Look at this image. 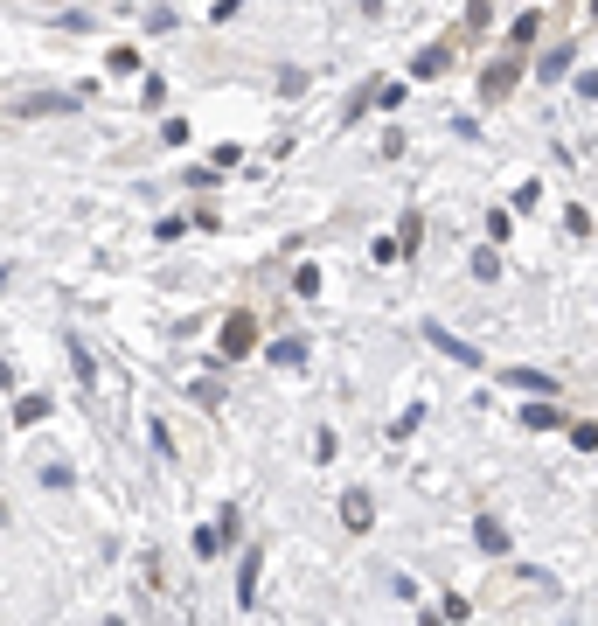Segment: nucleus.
<instances>
[{"label":"nucleus","mask_w":598,"mask_h":626,"mask_svg":"<svg viewBox=\"0 0 598 626\" xmlns=\"http://www.w3.org/2000/svg\"><path fill=\"white\" fill-rule=\"evenodd\" d=\"M251 341H258V327H251V313H230V320H223V355L237 362V355H251Z\"/></svg>","instance_id":"nucleus-1"},{"label":"nucleus","mask_w":598,"mask_h":626,"mask_svg":"<svg viewBox=\"0 0 598 626\" xmlns=\"http://www.w3.org/2000/svg\"><path fill=\"white\" fill-rule=\"evenodd\" d=\"M425 341H432L439 355H452V362H466V369H480V348H473V341H459V334H446V327H425Z\"/></svg>","instance_id":"nucleus-2"},{"label":"nucleus","mask_w":598,"mask_h":626,"mask_svg":"<svg viewBox=\"0 0 598 626\" xmlns=\"http://www.w3.org/2000/svg\"><path fill=\"white\" fill-rule=\"evenodd\" d=\"M7 112H14V119H42V112H70V98H56V91H35V98H14Z\"/></svg>","instance_id":"nucleus-3"},{"label":"nucleus","mask_w":598,"mask_h":626,"mask_svg":"<svg viewBox=\"0 0 598 626\" xmlns=\"http://www.w3.org/2000/svg\"><path fill=\"white\" fill-rule=\"evenodd\" d=\"M341 522H348V529H369V522H376V501H369L362 487H348V494H341Z\"/></svg>","instance_id":"nucleus-4"},{"label":"nucleus","mask_w":598,"mask_h":626,"mask_svg":"<svg viewBox=\"0 0 598 626\" xmlns=\"http://www.w3.org/2000/svg\"><path fill=\"white\" fill-rule=\"evenodd\" d=\"M508 383H515V390H529V397H543V404L557 397V383H550L543 369H508Z\"/></svg>","instance_id":"nucleus-5"},{"label":"nucleus","mask_w":598,"mask_h":626,"mask_svg":"<svg viewBox=\"0 0 598 626\" xmlns=\"http://www.w3.org/2000/svg\"><path fill=\"white\" fill-rule=\"evenodd\" d=\"M258 571H265V557L244 550V571H237V599H244V606H258Z\"/></svg>","instance_id":"nucleus-6"},{"label":"nucleus","mask_w":598,"mask_h":626,"mask_svg":"<svg viewBox=\"0 0 598 626\" xmlns=\"http://www.w3.org/2000/svg\"><path fill=\"white\" fill-rule=\"evenodd\" d=\"M508 84H515V56H501V63H487V77H480V91H487V98H501Z\"/></svg>","instance_id":"nucleus-7"},{"label":"nucleus","mask_w":598,"mask_h":626,"mask_svg":"<svg viewBox=\"0 0 598 626\" xmlns=\"http://www.w3.org/2000/svg\"><path fill=\"white\" fill-rule=\"evenodd\" d=\"M473 543H480V550H494V557H501V550H508V529H501V522H494V515H480V522H473Z\"/></svg>","instance_id":"nucleus-8"},{"label":"nucleus","mask_w":598,"mask_h":626,"mask_svg":"<svg viewBox=\"0 0 598 626\" xmlns=\"http://www.w3.org/2000/svg\"><path fill=\"white\" fill-rule=\"evenodd\" d=\"M49 418V397H14V425L28 432V425H42Z\"/></svg>","instance_id":"nucleus-9"},{"label":"nucleus","mask_w":598,"mask_h":626,"mask_svg":"<svg viewBox=\"0 0 598 626\" xmlns=\"http://www.w3.org/2000/svg\"><path fill=\"white\" fill-rule=\"evenodd\" d=\"M473 279H501V251H494V244L473 251Z\"/></svg>","instance_id":"nucleus-10"},{"label":"nucleus","mask_w":598,"mask_h":626,"mask_svg":"<svg viewBox=\"0 0 598 626\" xmlns=\"http://www.w3.org/2000/svg\"><path fill=\"white\" fill-rule=\"evenodd\" d=\"M265 355H272V362H279V369H293L299 355H306V341H293V334H286V341H272V348H265Z\"/></svg>","instance_id":"nucleus-11"},{"label":"nucleus","mask_w":598,"mask_h":626,"mask_svg":"<svg viewBox=\"0 0 598 626\" xmlns=\"http://www.w3.org/2000/svg\"><path fill=\"white\" fill-rule=\"evenodd\" d=\"M223 550V522H209V529H195V557H216Z\"/></svg>","instance_id":"nucleus-12"},{"label":"nucleus","mask_w":598,"mask_h":626,"mask_svg":"<svg viewBox=\"0 0 598 626\" xmlns=\"http://www.w3.org/2000/svg\"><path fill=\"white\" fill-rule=\"evenodd\" d=\"M508 35H515V42L529 49V42H536V7H529V14H515V28H508Z\"/></svg>","instance_id":"nucleus-13"},{"label":"nucleus","mask_w":598,"mask_h":626,"mask_svg":"<svg viewBox=\"0 0 598 626\" xmlns=\"http://www.w3.org/2000/svg\"><path fill=\"white\" fill-rule=\"evenodd\" d=\"M446 63H452L446 49H425V56H418V77H439V70H446Z\"/></svg>","instance_id":"nucleus-14"},{"label":"nucleus","mask_w":598,"mask_h":626,"mask_svg":"<svg viewBox=\"0 0 598 626\" xmlns=\"http://www.w3.org/2000/svg\"><path fill=\"white\" fill-rule=\"evenodd\" d=\"M237 7H244V0H216V21H230V14H237Z\"/></svg>","instance_id":"nucleus-15"}]
</instances>
